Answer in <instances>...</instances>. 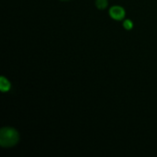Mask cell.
I'll return each mask as SVG.
<instances>
[{"mask_svg":"<svg viewBox=\"0 0 157 157\" xmlns=\"http://www.w3.org/2000/svg\"><path fill=\"white\" fill-rule=\"evenodd\" d=\"M18 132L10 127L2 128L0 131V145L2 147H12L18 143Z\"/></svg>","mask_w":157,"mask_h":157,"instance_id":"obj_1","label":"cell"},{"mask_svg":"<svg viewBox=\"0 0 157 157\" xmlns=\"http://www.w3.org/2000/svg\"><path fill=\"white\" fill-rule=\"evenodd\" d=\"M109 15L113 19L121 20L125 17V10L123 7L119 6H114L109 9Z\"/></svg>","mask_w":157,"mask_h":157,"instance_id":"obj_2","label":"cell"},{"mask_svg":"<svg viewBox=\"0 0 157 157\" xmlns=\"http://www.w3.org/2000/svg\"><path fill=\"white\" fill-rule=\"evenodd\" d=\"M0 88L2 92H6L10 89V83L4 76H1V79H0Z\"/></svg>","mask_w":157,"mask_h":157,"instance_id":"obj_3","label":"cell"},{"mask_svg":"<svg viewBox=\"0 0 157 157\" xmlns=\"http://www.w3.org/2000/svg\"><path fill=\"white\" fill-rule=\"evenodd\" d=\"M96 6L98 9H104L108 6V0H96Z\"/></svg>","mask_w":157,"mask_h":157,"instance_id":"obj_4","label":"cell"},{"mask_svg":"<svg viewBox=\"0 0 157 157\" xmlns=\"http://www.w3.org/2000/svg\"><path fill=\"white\" fill-rule=\"evenodd\" d=\"M123 27H124L126 29H132L133 24H132V22L131 20L127 19V20H125V21H124V23H123Z\"/></svg>","mask_w":157,"mask_h":157,"instance_id":"obj_5","label":"cell"},{"mask_svg":"<svg viewBox=\"0 0 157 157\" xmlns=\"http://www.w3.org/2000/svg\"><path fill=\"white\" fill-rule=\"evenodd\" d=\"M62 1H67V0H62Z\"/></svg>","mask_w":157,"mask_h":157,"instance_id":"obj_6","label":"cell"}]
</instances>
